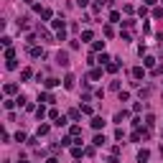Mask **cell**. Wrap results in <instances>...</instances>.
<instances>
[{
	"label": "cell",
	"mask_w": 163,
	"mask_h": 163,
	"mask_svg": "<svg viewBox=\"0 0 163 163\" xmlns=\"http://www.w3.org/2000/svg\"><path fill=\"white\" fill-rule=\"evenodd\" d=\"M56 61H59L61 66H66V64H69V54L66 51H59V54H56Z\"/></svg>",
	"instance_id": "1"
},
{
	"label": "cell",
	"mask_w": 163,
	"mask_h": 163,
	"mask_svg": "<svg viewBox=\"0 0 163 163\" xmlns=\"http://www.w3.org/2000/svg\"><path fill=\"white\" fill-rule=\"evenodd\" d=\"M92 127H94V130H102V127H105V120H102V117H92Z\"/></svg>",
	"instance_id": "2"
},
{
	"label": "cell",
	"mask_w": 163,
	"mask_h": 163,
	"mask_svg": "<svg viewBox=\"0 0 163 163\" xmlns=\"http://www.w3.org/2000/svg\"><path fill=\"white\" fill-rule=\"evenodd\" d=\"M148 158H151V153H148L145 148H143V151H138V163H145Z\"/></svg>",
	"instance_id": "3"
},
{
	"label": "cell",
	"mask_w": 163,
	"mask_h": 163,
	"mask_svg": "<svg viewBox=\"0 0 163 163\" xmlns=\"http://www.w3.org/2000/svg\"><path fill=\"white\" fill-rule=\"evenodd\" d=\"M64 87H66V89L74 87V76H72V74H66V79H64Z\"/></svg>",
	"instance_id": "4"
},
{
	"label": "cell",
	"mask_w": 163,
	"mask_h": 163,
	"mask_svg": "<svg viewBox=\"0 0 163 163\" xmlns=\"http://www.w3.org/2000/svg\"><path fill=\"white\" fill-rule=\"evenodd\" d=\"M143 66H135V69H133V76H135V79H143Z\"/></svg>",
	"instance_id": "5"
},
{
	"label": "cell",
	"mask_w": 163,
	"mask_h": 163,
	"mask_svg": "<svg viewBox=\"0 0 163 163\" xmlns=\"http://www.w3.org/2000/svg\"><path fill=\"white\" fill-rule=\"evenodd\" d=\"M105 143H107V138H105V135H97V138H94V145H97V148H102Z\"/></svg>",
	"instance_id": "6"
},
{
	"label": "cell",
	"mask_w": 163,
	"mask_h": 163,
	"mask_svg": "<svg viewBox=\"0 0 163 163\" xmlns=\"http://www.w3.org/2000/svg\"><path fill=\"white\" fill-rule=\"evenodd\" d=\"M5 59H8V61H13V59H16V51H13V48L8 46V48H5Z\"/></svg>",
	"instance_id": "7"
},
{
	"label": "cell",
	"mask_w": 163,
	"mask_h": 163,
	"mask_svg": "<svg viewBox=\"0 0 163 163\" xmlns=\"http://www.w3.org/2000/svg\"><path fill=\"white\" fill-rule=\"evenodd\" d=\"M51 26L56 28V31H64V20H61V18H56V20H54V23H51Z\"/></svg>",
	"instance_id": "8"
},
{
	"label": "cell",
	"mask_w": 163,
	"mask_h": 163,
	"mask_svg": "<svg viewBox=\"0 0 163 163\" xmlns=\"http://www.w3.org/2000/svg\"><path fill=\"white\" fill-rule=\"evenodd\" d=\"M110 20H112V23H120V13L112 10V13H110Z\"/></svg>",
	"instance_id": "9"
},
{
	"label": "cell",
	"mask_w": 163,
	"mask_h": 163,
	"mask_svg": "<svg viewBox=\"0 0 163 163\" xmlns=\"http://www.w3.org/2000/svg\"><path fill=\"white\" fill-rule=\"evenodd\" d=\"M79 115H82V110H69V117L72 120H79Z\"/></svg>",
	"instance_id": "10"
},
{
	"label": "cell",
	"mask_w": 163,
	"mask_h": 163,
	"mask_svg": "<svg viewBox=\"0 0 163 163\" xmlns=\"http://www.w3.org/2000/svg\"><path fill=\"white\" fill-rule=\"evenodd\" d=\"M92 38H94V33H92V31H84L82 33V41H92Z\"/></svg>",
	"instance_id": "11"
},
{
	"label": "cell",
	"mask_w": 163,
	"mask_h": 163,
	"mask_svg": "<svg viewBox=\"0 0 163 163\" xmlns=\"http://www.w3.org/2000/svg\"><path fill=\"white\" fill-rule=\"evenodd\" d=\"M97 61H100V64H105V66H107V64H110V56H107V54H100V59H97Z\"/></svg>",
	"instance_id": "12"
},
{
	"label": "cell",
	"mask_w": 163,
	"mask_h": 163,
	"mask_svg": "<svg viewBox=\"0 0 163 163\" xmlns=\"http://www.w3.org/2000/svg\"><path fill=\"white\" fill-rule=\"evenodd\" d=\"M36 117L44 120V117H46V107H38V110H36Z\"/></svg>",
	"instance_id": "13"
},
{
	"label": "cell",
	"mask_w": 163,
	"mask_h": 163,
	"mask_svg": "<svg viewBox=\"0 0 163 163\" xmlns=\"http://www.w3.org/2000/svg\"><path fill=\"white\" fill-rule=\"evenodd\" d=\"M38 135H48V125H38Z\"/></svg>",
	"instance_id": "14"
},
{
	"label": "cell",
	"mask_w": 163,
	"mask_h": 163,
	"mask_svg": "<svg viewBox=\"0 0 163 163\" xmlns=\"http://www.w3.org/2000/svg\"><path fill=\"white\" fill-rule=\"evenodd\" d=\"M56 84H61V82H59V79H46V87H48V89L56 87Z\"/></svg>",
	"instance_id": "15"
},
{
	"label": "cell",
	"mask_w": 163,
	"mask_h": 163,
	"mask_svg": "<svg viewBox=\"0 0 163 163\" xmlns=\"http://www.w3.org/2000/svg\"><path fill=\"white\" fill-rule=\"evenodd\" d=\"M31 74H33L31 69H23V74H20V79H31Z\"/></svg>",
	"instance_id": "16"
},
{
	"label": "cell",
	"mask_w": 163,
	"mask_h": 163,
	"mask_svg": "<svg viewBox=\"0 0 163 163\" xmlns=\"http://www.w3.org/2000/svg\"><path fill=\"white\" fill-rule=\"evenodd\" d=\"M105 48V41H94V51H102Z\"/></svg>",
	"instance_id": "17"
},
{
	"label": "cell",
	"mask_w": 163,
	"mask_h": 163,
	"mask_svg": "<svg viewBox=\"0 0 163 163\" xmlns=\"http://www.w3.org/2000/svg\"><path fill=\"white\" fill-rule=\"evenodd\" d=\"M82 115H92V107H89V105H82Z\"/></svg>",
	"instance_id": "18"
},
{
	"label": "cell",
	"mask_w": 163,
	"mask_h": 163,
	"mask_svg": "<svg viewBox=\"0 0 163 163\" xmlns=\"http://www.w3.org/2000/svg\"><path fill=\"white\" fill-rule=\"evenodd\" d=\"M16 140L18 143H26V133H16Z\"/></svg>",
	"instance_id": "19"
},
{
	"label": "cell",
	"mask_w": 163,
	"mask_h": 163,
	"mask_svg": "<svg viewBox=\"0 0 163 163\" xmlns=\"http://www.w3.org/2000/svg\"><path fill=\"white\" fill-rule=\"evenodd\" d=\"M89 3V0H79V5H82V8H84V5H87Z\"/></svg>",
	"instance_id": "20"
},
{
	"label": "cell",
	"mask_w": 163,
	"mask_h": 163,
	"mask_svg": "<svg viewBox=\"0 0 163 163\" xmlns=\"http://www.w3.org/2000/svg\"><path fill=\"white\" fill-rule=\"evenodd\" d=\"M145 5H155V0H145Z\"/></svg>",
	"instance_id": "21"
},
{
	"label": "cell",
	"mask_w": 163,
	"mask_h": 163,
	"mask_svg": "<svg viewBox=\"0 0 163 163\" xmlns=\"http://www.w3.org/2000/svg\"><path fill=\"white\" fill-rule=\"evenodd\" d=\"M46 163H59V161H56V158H48V161H46Z\"/></svg>",
	"instance_id": "22"
},
{
	"label": "cell",
	"mask_w": 163,
	"mask_h": 163,
	"mask_svg": "<svg viewBox=\"0 0 163 163\" xmlns=\"http://www.w3.org/2000/svg\"><path fill=\"white\" fill-rule=\"evenodd\" d=\"M161 155H163V148H161Z\"/></svg>",
	"instance_id": "23"
},
{
	"label": "cell",
	"mask_w": 163,
	"mask_h": 163,
	"mask_svg": "<svg viewBox=\"0 0 163 163\" xmlns=\"http://www.w3.org/2000/svg\"><path fill=\"white\" fill-rule=\"evenodd\" d=\"M20 163H28V161H20Z\"/></svg>",
	"instance_id": "24"
}]
</instances>
